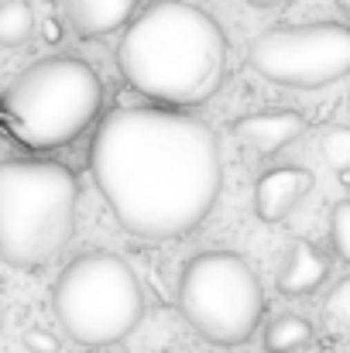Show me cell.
<instances>
[{"label":"cell","instance_id":"6da1fadb","mask_svg":"<svg viewBox=\"0 0 350 353\" xmlns=\"http://www.w3.org/2000/svg\"><path fill=\"white\" fill-rule=\"evenodd\" d=\"M90 172L117 223L141 240L193 234L224 185L213 127L158 107H120L100 120Z\"/></svg>","mask_w":350,"mask_h":353},{"label":"cell","instance_id":"7a4b0ae2","mask_svg":"<svg viewBox=\"0 0 350 353\" xmlns=\"http://www.w3.org/2000/svg\"><path fill=\"white\" fill-rule=\"evenodd\" d=\"M117 65L130 90L168 107L210 100L227 76V34L203 7L186 0H155L117 45Z\"/></svg>","mask_w":350,"mask_h":353},{"label":"cell","instance_id":"3957f363","mask_svg":"<svg viewBox=\"0 0 350 353\" xmlns=\"http://www.w3.org/2000/svg\"><path fill=\"white\" fill-rule=\"evenodd\" d=\"M79 182L62 161H0V261L45 268L76 236Z\"/></svg>","mask_w":350,"mask_h":353},{"label":"cell","instance_id":"277c9868","mask_svg":"<svg viewBox=\"0 0 350 353\" xmlns=\"http://www.w3.org/2000/svg\"><path fill=\"white\" fill-rule=\"evenodd\" d=\"M104 107L97 69L72 55L31 62L3 93V123L24 148L48 151L72 144Z\"/></svg>","mask_w":350,"mask_h":353},{"label":"cell","instance_id":"5b68a950","mask_svg":"<svg viewBox=\"0 0 350 353\" xmlns=\"http://www.w3.org/2000/svg\"><path fill=\"white\" fill-rule=\"evenodd\" d=\"M55 319L79 347H114L127 340L144 316L137 271L110 250L79 254L55 281Z\"/></svg>","mask_w":350,"mask_h":353},{"label":"cell","instance_id":"8992f818","mask_svg":"<svg viewBox=\"0 0 350 353\" xmlns=\"http://www.w3.org/2000/svg\"><path fill=\"white\" fill-rule=\"evenodd\" d=\"M175 299L186 323L213 347H244L268 309L257 271L233 250L189 257Z\"/></svg>","mask_w":350,"mask_h":353},{"label":"cell","instance_id":"52a82bcc","mask_svg":"<svg viewBox=\"0 0 350 353\" xmlns=\"http://www.w3.org/2000/svg\"><path fill=\"white\" fill-rule=\"evenodd\" d=\"M251 69L289 90H320L350 76V24H282L261 31L247 48Z\"/></svg>","mask_w":350,"mask_h":353},{"label":"cell","instance_id":"ba28073f","mask_svg":"<svg viewBox=\"0 0 350 353\" xmlns=\"http://www.w3.org/2000/svg\"><path fill=\"white\" fill-rule=\"evenodd\" d=\"M313 192V172L299 165L268 168L254 185V213L261 223H282Z\"/></svg>","mask_w":350,"mask_h":353},{"label":"cell","instance_id":"9c48e42d","mask_svg":"<svg viewBox=\"0 0 350 353\" xmlns=\"http://www.w3.org/2000/svg\"><path fill=\"white\" fill-rule=\"evenodd\" d=\"M231 130L254 154H275V151L289 148L306 130V117L299 110H264V114L237 117L231 123Z\"/></svg>","mask_w":350,"mask_h":353},{"label":"cell","instance_id":"30bf717a","mask_svg":"<svg viewBox=\"0 0 350 353\" xmlns=\"http://www.w3.org/2000/svg\"><path fill=\"white\" fill-rule=\"evenodd\" d=\"M69 28L83 38H104L137 14V0H59Z\"/></svg>","mask_w":350,"mask_h":353},{"label":"cell","instance_id":"8fae6325","mask_svg":"<svg viewBox=\"0 0 350 353\" xmlns=\"http://www.w3.org/2000/svg\"><path fill=\"white\" fill-rule=\"evenodd\" d=\"M327 274H330V257L316 243L295 240L285 250V261L278 268L275 285H278L282 295H309V292H316L327 281Z\"/></svg>","mask_w":350,"mask_h":353},{"label":"cell","instance_id":"7c38bea8","mask_svg":"<svg viewBox=\"0 0 350 353\" xmlns=\"http://www.w3.org/2000/svg\"><path fill=\"white\" fill-rule=\"evenodd\" d=\"M313 336H316V330H313V323H309L306 316H299V312H282V316H275V319L264 326L261 343H264L268 353H299L313 343Z\"/></svg>","mask_w":350,"mask_h":353},{"label":"cell","instance_id":"4fadbf2b","mask_svg":"<svg viewBox=\"0 0 350 353\" xmlns=\"http://www.w3.org/2000/svg\"><path fill=\"white\" fill-rule=\"evenodd\" d=\"M35 34V10L28 0H0V45L17 48Z\"/></svg>","mask_w":350,"mask_h":353},{"label":"cell","instance_id":"5bb4252c","mask_svg":"<svg viewBox=\"0 0 350 353\" xmlns=\"http://www.w3.org/2000/svg\"><path fill=\"white\" fill-rule=\"evenodd\" d=\"M320 154L333 172H340V175L350 172V127H344V123L327 127L320 137Z\"/></svg>","mask_w":350,"mask_h":353},{"label":"cell","instance_id":"9a60e30c","mask_svg":"<svg viewBox=\"0 0 350 353\" xmlns=\"http://www.w3.org/2000/svg\"><path fill=\"white\" fill-rule=\"evenodd\" d=\"M323 319H327V326H330L333 333L350 336V274L344 281H337L333 292L327 295V302H323Z\"/></svg>","mask_w":350,"mask_h":353},{"label":"cell","instance_id":"2e32d148","mask_svg":"<svg viewBox=\"0 0 350 353\" xmlns=\"http://www.w3.org/2000/svg\"><path fill=\"white\" fill-rule=\"evenodd\" d=\"M330 243H333L337 257L350 264V199L333 203V210H330Z\"/></svg>","mask_w":350,"mask_h":353},{"label":"cell","instance_id":"e0dca14e","mask_svg":"<svg viewBox=\"0 0 350 353\" xmlns=\"http://www.w3.org/2000/svg\"><path fill=\"white\" fill-rule=\"evenodd\" d=\"M24 347L31 353H59V336H52L48 330H28Z\"/></svg>","mask_w":350,"mask_h":353},{"label":"cell","instance_id":"ac0fdd59","mask_svg":"<svg viewBox=\"0 0 350 353\" xmlns=\"http://www.w3.org/2000/svg\"><path fill=\"white\" fill-rule=\"evenodd\" d=\"M251 7H271V3H278V0H247Z\"/></svg>","mask_w":350,"mask_h":353},{"label":"cell","instance_id":"d6986e66","mask_svg":"<svg viewBox=\"0 0 350 353\" xmlns=\"http://www.w3.org/2000/svg\"><path fill=\"white\" fill-rule=\"evenodd\" d=\"M337 7H340L344 14H350V0H337Z\"/></svg>","mask_w":350,"mask_h":353},{"label":"cell","instance_id":"ffe728a7","mask_svg":"<svg viewBox=\"0 0 350 353\" xmlns=\"http://www.w3.org/2000/svg\"><path fill=\"white\" fill-rule=\"evenodd\" d=\"M330 353H344V350H330Z\"/></svg>","mask_w":350,"mask_h":353}]
</instances>
